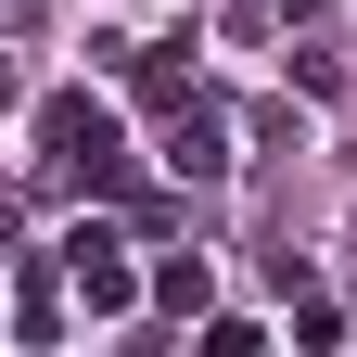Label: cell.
Listing matches in <instances>:
<instances>
[{
  "label": "cell",
  "mask_w": 357,
  "mask_h": 357,
  "mask_svg": "<svg viewBox=\"0 0 357 357\" xmlns=\"http://www.w3.org/2000/svg\"><path fill=\"white\" fill-rule=\"evenodd\" d=\"M166 178H230V128H217L204 102L166 115Z\"/></svg>",
  "instance_id": "3"
},
{
  "label": "cell",
  "mask_w": 357,
  "mask_h": 357,
  "mask_svg": "<svg viewBox=\"0 0 357 357\" xmlns=\"http://www.w3.org/2000/svg\"><path fill=\"white\" fill-rule=\"evenodd\" d=\"M38 166H52V178H77V192H115V178H128V153H115V115L89 102V89L38 102Z\"/></svg>",
  "instance_id": "1"
},
{
  "label": "cell",
  "mask_w": 357,
  "mask_h": 357,
  "mask_svg": "<svg viewBox=\"0 0 357 357\" xmlns=\"http://www.w3.org/2000/svg\"><path fill=\"white\" fill-rule=\"evenodd\" d=\"M0 102H13V52H0Z\"/></svg>",
  "instance_id": "5"
},
{
  "label": "cell",
  "mask_w": 357,
  "mask_h": 357,
  "mask_svg": "<svg viewBox=\"0 0 357 357\" xmlns=\"http://www.w3.org/2000/svg\"><path fill=\"white\" fill-rule=\"evenodd\" d=\"M204 294H217V268H204V255H153V306H178V319H204Z\"/></svg>",
  "instance_id": "4"
},
{
  "label": "cell",
  "mask_w": 357,
  "mask_h": 357,
  "mask_svg": "<svg viewBox=\"0 0 357 357\" xmlns=\"http://www.w3.org/2000/svg\"><path fill=\"white\" fill-rule=\"evenodd\" d=\"M64 294L89 306V319H128V306L153 294V268H128V243L89 217V230H64Z\"/></svg>",
  "instance_id": "2"
}]
</instances>
